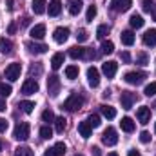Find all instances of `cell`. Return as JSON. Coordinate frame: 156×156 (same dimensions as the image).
Returning <instances> with one entry per match:
<instances>
[{
  "label": "cell",
  "mask_w": 156,
  "mask_h": 156,
  "mask_svg": "<svg viewBox=\"0 0 156 156\" xmlns=\"http://www.w3.org/2000/svg\"><path fill=\"white\" fill-rule=\"evenodd\" d=\"M96 5H89L87 7V13H85V18H87V22H93V18L96 16Z\"/></svg>",
  "instance_id": "obj_37"
},
{
  "label": "cell",
  "mask_w": 156,
  "mask_h": 156,
  "mask_svg": "<svg viewBox=\"0 0 156 156\" xmlns=\"http://www.w3.org/2000/svg\"><path fill=\"white\" fill-rule=\"evenodd\" d=\"M60 11H62V2H60V0H51L49 5H47V13H49V16H58Z\"/></svg>",
  "instance_id": "obj_17"
},
{
  "label": "cell",
  "mask_w": 156,
  "mask_h": 156,
  "mask_svg": "<svg viewBox=\"0 0 156 156\" xmlns=\"http://www.w3.org/2000/svg\"><path fill=\"white\" fill-rule=\"evenodd\" d=\"M138 62H140V66H147V56L144 53H140L138 55Z\"/></svg>",
  "instance_id": "obj_45"
},
{
  "label": "cell",
  "mask_w": 156,
  "mask_h": 156,
  "mask_svg": "<svg viewBox=\"0 0 156 156\" xmlns=\"http://www.w3.org/2000/svg\"><path fill=\"white\" fill-rule=\"evenodd\" d=\"M140 142H142V144H149V142H151V133L142 131V133H140Z\"/></svg>",
  "instance_id": "obj_41"
},
{
  "label": "cell",
  "mask_w": 156,
  "mask_h": 156,
  "mask_svg": "<svg viewBox=\"0 0 156 156\" xmlns=\"http://www.w3.org/2000/svg\"><path fill=\"white\" fill-rule=\"evenodd\" d=\"M144 78H145V73H142V71H131V73H127L123 76V80L127 83H131V85H138V83L144 82Z\"/></svg>",
  "instance_id": "obj_6"
},
{
  "label": "cell",
  "mask_w": 156,
  "mask_h": 156,
  "mask_svg": "<svg viewBox=\"0 0 156 156\" xmlns=\"http://www.w3.org/2000/svg\"><path fill=\"white\" fill-rule=\"evenodd\" d=\"M78 133H80V136L83 138V140H87L91 134H93V127H91V123L85 120V122H80L78 123Z\"/></svg>",
  "instance_id": "obj_15"
},
{
  "label": "cell",
  "mask_w": 156,
  "mask_h": 156,
  "mask_svg": "<svg viewBox=\"0 0 156 156\" xmlns=\"http://www.w3.org/2000/svg\"><path fill=\"white\" fill-rule=\"evenodd\" d=\"M45 5H47L45 0H33V2H31V9H33L35 15H44V13L47 11Z\"/></svg>",
  "instance_id": "obj_20"
},
{
  "label": "cell",
  "mask_w": 156,
  "mask_h": 156,
  "mask_svg": "<svg viewBox=\"0 0 156 156\" xmlns=\"http://www.w3.org/2000/svg\"><path fill=\"white\" fill-rule=\"evenodd\" d=\"M144 44H145L147 47H154L156 45V29L145 31V35H144Z\"/></svg>",
  "instance_id": "obj_21"
},
{
  "label": "cell",
  "mask_w": 156,
  "mask_h": 156,
  "mask_svg": "<svg viewBox=\"0 0 156 156\" xmlns=\"http://www.w3.org/2000/svg\"><path fill=\"white\" fill-rule=\"evenodd\" d=\"M26 47H27L31 53H35V55H44V53L49 49L47 45H44V44H35V42H27Z\"/></svg>",
  "instance_id": "obj_18"
},
{
  "label": "cell",
  "mask_w": 156,
  "mask_h": 156,
  "mask_svg": "<svg viewBox=\"0 0 156 156\" xmlns=\"http://www.w3.org/2000/svg\"><path fill=\"white\" fill-rule=\"evenodd\" d=\"M62 64H64V55H62V53L53 55V58H51V67L56 71V69H60V67H62Z\"/></svg>",
  "instance_id": "obj_25"
},
{
  "label": "cell",
  "mask_w": 156,
  "mask_h": 156,
  "mask_svg": "<svg viewBox=\"0 0 156 156\" xmlns=\"http://www.w3.org/2000/svg\"><path fill=\"white\" fill-rule=\"evenodd\" d=\"M66 151H67L66 144H64V142H58V144H55L51 149H47L44 156H64L66 154Z\"/></svg>",
  "instance_id": "obj_9"
},
{
  "label": "cell",
  "mask_w": 156,
  "mask_h": 156,
  "mask_svg": "<svg viewBox=\"0 0 156 156\" xmlns=\"http://www.w3.org/2000/svg\"><path fill=\"white\" fill-rule=\"evenodd\" d=\"M20 109L26 113V115H31L33 111H35V102H29V100H24V102H20Z\"/></svg>",
  "instance_id": "obj_30"
},
{
  "label": "cell",
  "mask_w": 156,
  "mask_h": 156,
  "mask_svg": "<svg viewBox=\"0 0 156 156\" xmlns=\"http://www.w3.org/2000/svg\"><path fill=\"white\" fill-rule=\"evenodd\" d=\"M154 131H156V122H154Z\"/></svg>",
  "instance_id": "obj_54"
},
{
  "label": "cell",
  "mask_w": 156,
  "mask_h": 156,
  "mask_svg": "<svg viewBox=\"0 0 156 156\" xmlns=\"http://www.w3.org/2000/svg\"><path fill=\"white\" fill-rule=\"evenodd\" d=\"M75 156H82V154H75Z\"/></svg>",
  "instance_id": "obj_55"
},
{
  "label": "cell",
  "mask_w": 156,
  "mask_h": 156,
  "mask_svg": "<svg viewBox=\"0 0 156 156\" xmlns=\"http://www.w3.org/2000/svg\"><path fill=\"white\" fill-rule=\"evenodd\" d=\"M15 29H16V27H15V24H11V26H9V33H15Z\"/></svg>",
  "instance_id": "obj_50"
},
{
  "label": "cell",
  "mask_w": 156,
  "mask_h": 156,
  "mask_svg": "<svg viewBox=\"0 0 156 156\" xmlns=\"http://www.w3.org/2000/svg\"><path fill=\"white\" fill-rule=\"evenodd\" d=\"M47 91H49L51 96H56L58 94V91H60V78L56 76V75L47 78Z\"/></svg>",
  "instance_id": "obj_7"
},
{
  "label": "cell",
  "mask_w": 156,
  "mask_h": 156,
  "mask_svg": "<svg viewBox=\"0 0 156 156\" xmlns=\"http://www.w3.org/2000/svg\"><path fill=\"white\" fill-rule=\"evenodd\" d=\"M66 76L69 78V80L78 78V67L76 66H67V67H66Z\"/></svg>",
  "instance_id": "obj_32"
},
{
  "label": "cell",
  "mask_w": 156,
  "mask_h": 156,
  "mask_svg": "<svg viewBox=\"0 0 156 156\" xmlns=\"http://www.w3.org/2000/svg\"><path fill=\"white\" fill-rule=\"evenodd\" d=\"M11 93H13V87H11L9 83H0V96L7 98V96H9Z\"/></svg>",
  "instance_id": "obj_36"
},
{
  "label": "cell",
  "mask_w": 156,
  "mask_h": 156,
  "mask_svg": "<svg viewBox=\"0 0 156 156\" xmlns=\"http://www.w3.org/2000/svg\"><path fill=\"white\" fill-rule=\"evenodd\" d=\"M102 71H104V75H105L107 78H113L115 75H116V71H118V64L113 62V60H109V62H105V64L102 66Z\"/></svg>",
  "instance_id": "obj_14"
},
{
  "label": "cell",
  "mask_w": 156,
  "mask_h": 156,
  "mask_svg": "<svg viewBox=\"0 0 156 156\" xmlns=\"http://www.w3.org/2000/svg\"><path fill=\"white\" fill-rule=\"evenodd\" d=\"M136 116H138V122L140 123H149L151 122V109L149 107H145V105H142V107H138V111H136Z\"/></svg>",
  "instance_id": "obj_12"
},
{
  "label": "cell",
  "mask_w": 156,
  "mask_h": 156,
  "mask_svg": "<svg viewBox=\"0 0 156 156\" xmlns=\"http://www.w3.org/2000/svg\"><path fill=\"white\" fill-rule=\"evenodd\" d=\"M29 133H31L29 123H27V122H18V123H16V127H15V131H13V138H15V140L24 142V140H27V138H29Z\"/></svg>",
  "instance_id": "obj_1"
},
{
  "label": "cell",
  "mask_w": 156,
  "mask_h": 156,
  "mask_svg": "<svg viewBox=\"0 0 156 156\" xmlns=\"http://www.w3.org/2000/svg\"><path fill=\"white\" fill-rule=\"evenodd\" d=\"M134 102H136V94H134V93H131V91H122L120 104H122L123 109H131Z\"/></svg>",
  "instance_id": "obj_5"
},
{
  "label": "cell",
  "mask_w": 156,
  "mask_h": 156,
  "mask_svg": "<svg viewBox=\"0 0 156 156\" xmlns=\"http://www.w3.org/2000/svg\"><path fill=\"white\" fill-rule=\"evenodd\" d=\"M53 38H55L56 44L67 42V38H69V29H67V27H56L55 33H53Z\"/></svg>",
  "instance_id": "obj_10"
},
{
  "label": "cell",
  "mask_w": 156,
  "mask_h": 156,
  "mask_svg": "<svg viewBox=\"0 0 156 156\" xmlns=\"http://www.w3.org/2000/svg\"><path fill=\"white\" fill-rule=\"evenodd\" d=\"M15 156H33V151H31L29 147L22 145V147H16V149H15Z\"/></svg>",
  "instance_id": "obj_33"
},
{
  "label": "cell",
  "mask_w": 156,
  "mask_h": 156,
  "mask_svg": "<svg viewBox=\"0 0 156 156\" xmlns=\"http://www.w3.org/2000/svg\"><path fill=\"white\" fill-rule=\"evenodd\" d=\"M113 51H115V44H113L111 40H107V42L102 44V53H104V55H111Z\"/></svg>",
  "instance_id": "obj_35"
},
{
  "label": "cell",
  "mask_w": 156,
  "mask_h": 156,
  "mask_svg": "<svg viewBox=\"0 0 156 156\" xmlns=\"http://www.w3.org/2000/svg\"><path fill=\"white\" fill-rule=\"evenodd\" d=\"M144 93H145V96H154V94H156V82H151V83H147Z\"/></svg>",
  "instance_id": "obj_39"
},
{
  "label": "cell",
  "mask_w": 156,
  "mask_h": 156,
  "mask_svg": "<svg viewBox=\"0 0 156 156\" xmlns=\"http://www.w3.org/2000/svg\"><path fill=\"white\" fill-rule=\"evenodd\" d=\"M87 38H89V33H87L85 29H80V31H78V35H76V40H78V42H85Z\"/></svg>",
  "instance_id": "obj_42"
},
{
  "label": "cell",
  "mask_w": 156,
  "mask_h": 156,
  "mask_svg": "<svg viewBox=\"0 0 156 156\" xmlns=\"http://www.w3.org/2000/svg\"><path fill=\"white\" fill-rule=\"evenodd\" d=\"M29 35H31V38H35V40H42L44 37H45V26H44V24L33 26L31 31H29Z\"/></svg>",
  "instance_id": "obj_16"
},
{
  "label": "cell",
  "mask_w": 156,
  "mask_h": 156,
  "mask_svg": "<svg viewBox=\"0 0 156 156\" xmlns=\"http://www.w3.org/2000/svg\"><path fill=\"white\" fill-rule=\"evenodd\" d=\"M154 20H156V11H154Z\"/></svg>",
  "instance_id": "obj_53"
},
{
  "label": "cell",
  "mask_w": 156,
  "mask_h": 156,
  "mask_svg": "<svg viewBox=\"0 0 156 156\" xmlns=\"http://www.w3.org/2000/svg\"><path fill=\"white\" fill-rule=\"evenodd\" d=\"M13 51V44H11V40L7 38H0V53H4V55H9Z\"/></svg>",
  "instance_id": "obj_23"
},
{
  "label": "cell",
  "mask_w": 156,
  "mask_h": 156,
  "mask_svg": "<svg viewBox=\"0 0 156 156\" xmlns=\"http://www.w3.org/2000/svg\"><path fill=\"white\" fill-rule=\"evenodd\" d=\"M142 4H144V11H147V13L153 11V0H142Z\"/></svg>",
  "instance_id": "obj_43"
},
{
  "label": "cell",
  "mask_w": 156,
  "mask_h": 156,
  "mask_svg": "<svg viewBox=\"0 0 156 156\" xmlns=\"http://www.w3.org/2000/svg\"><path fill=\"white\" fill-rule=\"evenodd\" d=\"M42 120H44L45 123H51V122H55V115H53V111H51V109H45V111L42 113Z\"/></svg>",
  "instance_id": "obj_38"
},
{
  "label": "cell",
  "mask_w": 156,
  "mask_h": 156,
  "mask_svg": "<svg viewBox=\"0 0 156 156\" xmlns=\"http://www.w3.org/2000/svg\"><path fill=\"white\" fill-rule=\"evenodd\" d=\"M129 24H131V27L133 29H140V27H144V24H145V20H144V16L142 15H131V18H129Z\"/></svg>",
  "instance_id": "obj_22"
},
{
  "label": "cell",
  "mask_w": 156,
  "mask_h": 156,
  "mask_svg": "<svg viewBox=\"0 0 156 156\" xmlns=\"http://www.w3.org/2000/svg\"><path fill=\"white\" fill-rule=\"evenodd\" d=\"M120 125H122V129L125 131V133H133L134 131V122L131 120L129 116L122 118V122H120Z\"/></svg>",
  "instance_id": "obj_27"
},
{
  "label": "cell",
  "mask_w": 156,
  "mask_h": 156,
  "mask_svg": "<svg viewBox=\"0 0 156 156\" xmlns=\"http://www.w3.org/2000/svg\"><path fill=\"white\" fill-rule=\"evenodd\" d=\"M7 127H9L7 120H5V118H0V133H5V131H7Z\"/></svg>",
  "instance_id": "obj_44"
},
{
  "label": "cell",
  "mask_w": 156,
  "mask_h": 156,
  "mask_svg": "<svg viewBox=\"0 0 156 156\" xmlns=\"http://www.w3.org/2000/svg\"><path fill=\"white\" fill-rule=\"evenodd\" d=\"M109 31H111L109 26H107V24H102V26H98V29H96V37H98L100 40L105 38V37L109 35Z\"/></svg>",
  "instance_id": "obj_31"
},
{
  "label": "cell",
  "mask_w": 156,
  "mask_h": 156,
  "mask_svg": "<svg viewBox=\"0 0 156 156\" xmlns=\"http://www.w3.org/2000/svg\"><path fill=\"white\" fill-rule=\"evenodd\" d=\"M100 111H102V115L107 120H113V118L116 116V109L111 107V105H100Z\"/></svg>",
  "instance_id": "obj_24"
},
{
  "label": "cell",
  "mask_w": 156,
  "mask_h": 156,
  "mask_svg": "<svg viewBox=\"0 0 156 156\" xmlns=\"http://www.w3.org/2000/svg\"><path fill=\"white\" fill-rule=\"evenodd\" d=\"M69 56L71 58H83L85 56V47H78V45H75V47H71L69 49Z\"/></svg>",
  "instance_id": "obj_26"
},
{
  "label": "cell",
  "mask_w": 156,
  "mask_h": 156,
  "mask_svg": "<svg viewBox=\"0 0 156 156\" xmlns=\"http://www.w3.org/2000/svg\"><path fill=\"white\" fill-rule=\"evenodd\" d=\"M20 73H22V66L20 64H9L7 67H5V78L7 80H11V82H15V80H18L20 78Z\"/></svg>",
  "instance_id": "obj_4"
},
{
  "label": "cell",
  "mask_w": 156,
  "mask_h": 156,
  "mask_svg": "<svg viewBox=\"0 0 156 156\" xmlns=\"http://www.w3.org/2000/svg\"><path fill=\"white\" fill-rule=\"evenodd\" d=\"M120 58H122L125 64H129V62H131V55H129V53H122V55H120Z\"/></svg>",
  "instance_id": "obj_46"
},
{
  "label": "cell",
  "mask_w": 156,
  "mask_h": 156,
  "mask_svg": "<svg viewBox=\"0 0 156 156\" xmlns=\"http://www.w3.org/2000/svg\"><path fill=\"white\" fill-rule=\"evenodd\" d=\"M120 38H122V44L133 45V44H134V33H133V31H123V33L120 35Z\"/></svg>",
  "instance_id": "obj_28"
},
{
  "label": "cell",
  "mask_w": 156,
  "mask_h": 156,
  "mask_svg": "<svg viewBox=\"0 0 156 156\" xmlns=\"http://www.w3.org/2000/svg\"><path fill=\"white\" fill-rule=\"evenodd\" d=\"M107 156H118V154H116V153H109Z\"/></svg>",
  "instance_id": "obj_51"
},
{
  "label": "cell",
  "mask_w": 156,
  "mask_h": 156,
  "mask_svg": "<svg viewBox=\"0 0 156 156\" xmlns=\"http://www.w3.org/2000/svg\"><path fill=\"white\" fill-rule=\"evenodd\" d=\"M0 151H2V140H0Z\"/></svg>",
  "instance_id": "obj_52"
},
{
  "label": "cell",
  "mask_w": 156,
  "mask_h": 156,
  "mask_svg": "<svg viewBox=\"0 0 156 156\" xmlns=\"http://www.w3.org/2000/svg\"><path fill=\"white\" fill-rule=\"evenodd\" d=\"M127 156H142V154H140V153H138L136 149H131V151L127 153Z\"/></svg>",
  "instance_id": "obj_47"
},
{
  "label": "cell",
  "mask_w": 156,
  "mask_h": 156,
  "mask_svg": "<svg viewBox=\"0 0 156 156\" xmlns=\"http://www.w3.org/2000/svg\"><path fill=\"white\" fill-rule=\"evenodd\" d=\"M87 122L91 123V127H100V123H102V120L98 115H91V116L87 118Z\"/></svg>",
  "instance_id": "obj_40"
},
{
  "label": "cell",
  "mask_w": 156,
  "mask_h": 156,
  "mask_svg": "<svg viewBox=\"0 0 156 156\" xmlns=\"http://www.w3.org/2000/svg\"><path fill=\"white\" fill-rule=\"evenodd\" d=\"M93 154H94V156H100V149H98V147H93Z\"/></svg>",
  "instance_id": "obj_49"
},
{
  "label": "cell",
  "mask_w": 156,
  "mask_h": 156,
  "mask_svg": "<svg viewBox=\"0 0 156 156\" xmlns=\"http://www.w3.org/2000/svg\"><path fill=\"white\" fill-rule=\"evenodd\" d=\"M66 127H67V120H66V118L64 116L55 118V129H56V133H64Z\"/></svg>",
  "instance_id": "obj_29"
},
{
  "label": "cell",
  "mask_w": 156,
  "mask_h": 156,
  "mask_svg": "<svg viewBox=\"0 0 156 156\" xmlns=\"http://www.w3.org/2000/svg\"><path fill=\"white\" fill-rule=\"evenodd\" d=\"M82 105H83V98H82L80 94H76V93H73V94L64 102V109H66V111H69V113L78 111Z\"/></svg>",
  "instance_id": "obj_2"
},
{
  "label": "cell",
  "mask_w": 156,
  "mask_h": 156,
  "mask_svg": "<svg viewBox=\"0 0 156 156\" xmlns=\"http://www.w3.org/2000/svg\"><path fill=\"white\" fill-rule=\"evenodd\" d=\"M131 5H133V0H113L111 2V9L116 13H125Z\"/></svg>",
  "instance_id": "obj_8"
},
{
  "label": "cell",
  "mask_w": 156,
  "mask_h": 156,
  "mask_svg": "<svg viewBox=\"0 0 156 156\" xmlns=\"http://www.w3.org/2000/svg\"><path fill=\"white\" fill-rule=\"evenodd\" d=\"M40 138H44V140L53 138V129H51L49 125H44V127L40 129Z\"/></svg>",
  "instance_id": "obj_34"
},
{
  "label": "cell",
  "mask_w": 156,
  "mask_h": 156,
  "mask_svg": "<svg viewBox=\"0 0 156 156\" xmlns=\"http://www.w3.org/2000/svg\"><path fill=\"white\" fill-rule=\"evenodd\" d=\"M102 142H104L105 145H109V147L116 145V144H118V133H116V129H113V127H107V129L104 131Z\"/></svg>",
  "instance_id": "obj_3"
},
{
  "label": "cell",
  "mask_w": 156,
  "mask_h": 156,
  "mask_svg": "<svg viewBox=\"0 0 156 156\" xmlns=\"http://www.w3.org/2000/svg\"><path fill=\"white\" fill-rule=\"evenodd\" d=\"M22 93L24 94H35L38 93V82L37 80H26L22 85Z\"/></svg>",
  "instance_id": "obj_13"
},
{
  "label": "cell",
  "mask_w": 156,
  "mask_h": 156,
  "mask_svg": "<svg viewBox=\"0 0 156 156\" xmlns=\"http://www.w3.org/2000/svg\"><path fill=\"white\" fill-rule=\"evenodd\" d=\"M87 82L91 87H98L100 85V73L96 67H89L87 69Z\"/></svg>",
  "instance_id": "obj_11"
},
{
  "label": "cell",
  "mask_w": 156,
  "mask_h": 156,
  "mask_svg": "<svg viewBox=\"0 0 156 156\" xmlns=\"http://www.w3.org/2000/svg\"><path fill=\"white\" fill-rule=\"evenodd\" d=\"M82 7H83L82 0H67V9H69V13L73 16H76L78 13L82 11Z\"/></svg>",
  "instance_id": "obj_19"
},
{
  "label": "cell",
  "mask_w": 156,
  "mask_h": 156,
  "mask_svg": "<svg viewBox=\"0 0 156 156\" xmlns=\"http://www.w3.org/2000/svg\"><path fill=\"white\" fill-rule=\"evenodd\" d=\"M4 111H5V102L0 100V113H4Z\"/></svg>",
  "instance_id": "obj_48"
}]
</instances>
